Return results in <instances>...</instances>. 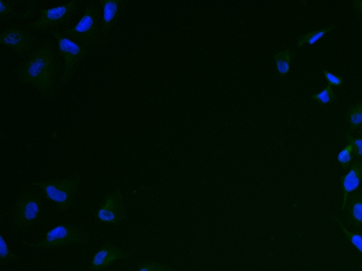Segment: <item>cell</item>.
Here are the masks:
<instances>
[{"label": "cell", "mask_w": 362, "mask_h": 271, "mask_svg": "<svg viewBox=\"0 0 362 271\" xmlns=\"http://www.w3.org/2000/svg\"><path fill=\"white\" fill-rule=\"evenodd\" d=\"M361 37H362V23L361 24Z\"/></svg>", "instance_id": "4316f807"}, {"label": "cell", "mask_w": 362, "mask_h": 271, "mask_svg": "<svg viewBox=\"0 0 362 271\" xmlns=\"http://www.w3.org/2000/svg\"><path fill=\"white\" fill-rule=\"evenodd\" d=\"M173 268L157 262L148 261L143 262L137 271H172Z\"/></svg>", "instance_id": "603a6c76"}, {"label": "cell", "mask_w": 362, "mask_h": 271, "mask_svg": "<svg viewBox=\"0 0 362 271\" xmlns=\"http://www.w3.org/2000/svg\"><path fill=\"white\" fill-rule=\"evenodd\" d=\"M90 242V236L82 227L60 225L46 233V238L37 243L23 241L26 246L41 249L51 250L67 246L71 244H87Z\"/></svg>", "instance_id": "ba28073f"}, {"label": "cell", "mask_w": 362, "mask_h": 271, "mask_svg": "<svg viewBox=\"0 0 362 271\" xmlns=\"http://www.w3.org/2000/svg\"><path fill=\"white\" fill-rule=\"evenodd\" d=\"M331 217L333 218L334 220L340 225L345 238H346L362 254V230L353 232L349 231L346 228H345L344 224L338 217L334 215H331Z\"/></svg>", "instance_id": "ac0fdd59"}, {"label": "cell", "mask_w": 362, "mask_h": 271, "mask_svg": "<svg viewBox=\"0 0 362 271\" xmlns=\"http://www.w3.org/2000/svg\"><path fill=\"white\" fill-rule=\"evenodd\" d=\"M62 59L55 41L43 39L39 47L29 57L20 61L15 69L19 85H31L46 100L59 98Z\"/></svg>", "instance_id": "6da1fadb"}, {"label": "cell", "mask_w": 362, "mask_h": 271, "mask_svg": "<svg viewBox=\"0 0 362 271\" xmlns=\"http://www.w3.org/2000/svg\"><path fill=\"white\" fill-rule=\"evenodd\" d=\"M346 141L352 148V155L359 159H362V138H355L349 132L346 135Z\"/></svg>", "instance_id": "7402d4cb"}, {"label": "cell", "mask_w": 362, "mask_h": 271, "mask_svg": "<svg viewBox=\"0 0 362 271\" xmlns=\"http://www.w3.org/2000/svg\"><path fill=\"white\" fill-rule=\"evenodd\" d=\"M43 39L33 31L28 24L19 22L8 23L6 30L0 33V43L12 50L21 60L33 53Z\"/></svg>", "instance_id": "277c9868"}, {"label": "cell", "mask_w": 362, "mask_h": 271, "mask_svg": "<svg viewBox=\"0 0 362 271\" xmlns=\"http://www.w3.org/2000/svg\"><path fill=\"white\" fill-rule=\"evenodd\" d=\"M98 3L103 11L102 36L106 46L115 28L123 19L128 2L124 0H100Z\"/></svg>", "instance_id": "9c48e42d"}, {"label": "cell", "mask_w": 362, "mask_h": 271, "mask_svg": "<svg viewBox=\"0 0 362 271\" xmlns=\"http://www.w3.org/2000/svg\"><path fill=\"white\" fill-rule=\"evenodd\" d=\"M338 28V24H333L327 26V27L318 30L309 32L306 34L300 35L298 38L297 47L300 48L305 45L306 43L309 45H313L318 40L322 39L325 34L332 32Z\"/></svg>", "instance_id": "e0dca14e"}, {"label": "cell", "mask_w": 362, "mask_h": 271, "mask_svg": "<svg viewBox=\"0 0 362 271\" xmlns=\"http://www.w3.org/2000/svg\"><path fill=\"white\" fill-rule=\"evenodd\" d=\"M353 10H354L356 16L362 19V1L361 0H354L352 2Z\"/></svg>", "instance_id": "d4e9b609"}, {"label": "cell", "mask_w": 362, "mask_h": 271, "mask_svg": "<svg viewBox=\"0 0 362 271\" xmlns=\"http://www.w3.org/2000/svg\"><path fill=\"white\" fill-rule=\"evenodd\" d=\"M103 11L98 2L87 1L81 19L74 28L63 31L64 36L94 49L105 46L102 36Z\"/></svg>", "instance_id": "7a4b0ae2"}, {"label": "cell", "mask_w": 362, "mask_h": 271, "mask_svg": "<svg viewBox=\"0 0 362 271\" xmlns=\"http://www.w3.org/2000/svg\"><path fill=\"white\" fill-rule=\"evenodd\" d=\"M311 99L316 100L320 107H324L326 105L337 101L338 97L334 93L332 87L327 85L320 93L312 95Z\"/></svg>", "instance_id": "ffe728a7"}, {"label": "cell", "mask_w": 362, "mask_h": 271, "mask_svg": "<svg viewBox=\"0 0 362 271\" xmlns=\"http://www.w3.org/2000/svg\"><path fill=\"white\" fill-rule=\"evenodd\" d=\"M21 260V257L13 254L8 249L3 235H0V263L2 265L8 263H18Z\"/></svg>", "instance_id": "d6986e66"}, {"label": "cell", "mask_w": 362, "mask_h": 271, "mask_svg": "<svg viewBox=\"0 0 362 271\" xmlns=\"http://www.w3.org/2000/svg\"><path fill=\"white\" fill-rule=\"evenodd\" d=\"M296 56L295 51L286 49L279 51L273 55V58L277 62V69L281 76H286L290 71V65L293 59Z\"/></svg>", "instance_id": "2e32d148"}, {"label": "cell", "mask_w": 362, "mask_h": 271, "mask_svg": "<svg viewBox=\"0 0 362 271\" xmlns=\"http://www.w3.org/2000/svg\"><path fill=\"white\" fill-rule=\"evenodd\" d=\"M341 182L343 195L341 209L343 211L350 195L357 191L362 182V159H357L352 162L349 172L341 178Z\"/></svg>", "instance_id": "4fadbf2b"}, {"label": "cell", "mask_w": 362, "mask_h": 271, "mask_svg": "<svg viewBox=\"0 0 362 271\" xmlns=\"http://www.w3.org/2000/svg\"><path fill=\"white\" fill-rule=\"evenodd\" d=\"M353 159H354V156L352 155V148L350 145L345 147L338 156V160L343 171L349 169Z\"/></svg>", "instance_id": "44dd1931"}, {"label": "cell", "mask_w": 362, "mask_h": 271, "mask_svg": "<svg viewBox=\"0 0 362 271\" xmlns=\"http://www.w3.org/2000/svg\"><path fill=\"white\" fill-rule=\"evenodd\" d=\"M96 216L100 222L118 225L126 218L122 191L116 189L107 192L98 209Z\"/></svg>", "instance_id": "30bf717a"}, {"label": "cell", "mask_w": 362, "mask_h": 271, "mask_svg": "<svg viewBox=\"0 0 362 271\" xmlns=\"http://www.w3.org/2000/svg\"><path fill=\"white\" fill-rule=\"evenodd\" d=\"M358 135H362V128L358 130Z\"/></svg>", "instance_id": "484cf974"}, {"label": "cell", "mask_w": 362, "mask_h": 271, "mask_svg": "<svg viewBox=\"0 0 362 271\" xmlns=\"http://www.w3.org/2000/svg\"><path fill=\"white\" fill-rule=\"evenodd\" d=\"M347 223L349 226L362 229V190L352 192L347 199L346 209Z\"/></svg>", "instance_id": "5bb4252c"}, {"label": "cell", "mask_w": 362, "mask_h": 271, "mask_svg": "<svg viewBox=\"0 0 362 271\" xmlns=\"http://www.w3.org/2000/svg\"><path fill=\"white\" fill-rule=\"evenodd\" d=\"M81 183L78 174L64 180H49L32 182L31 186L40 187L46 198L56 203L58 211L64 213L74 203V196Z\"/></svg>", "instance_id": "5b68a950"}, {"label": "cell", "mask_w": 362, "mask_h": 271, "mask_svg": "<svg viewBox=\"0 0 362 271\" xmlns=\"http://www.w3.org/2000/svg\"><path fill=\"white\" fill-rule=\"evenodd\" d=\"M134 250H123L110 242L103 244L91 260V270H100L109 267L114 261L134 255Z\"/></svg>", "instance_id": "8fae6325"}, {"label": "cell", "mask_w": 362, "mask_h": 271, "mask_svg": "<svg viewBox=\"0 0 362 271\" xmlns=\"http://www.w3.org/2000/svg\"><path fill=\"white\" fill-rule=\"evenodd\" d=\"M51 35L57 40L60 56L65 60V69L60 84L67 86L78 73L83 61L89 56L91 49L64 36L62 32Z\"/></svg>", "instance_id": "8992f818"}, {"label": "cell", "mask_w": 362, "mask_h": 271, "mask_svg": "<svg viewBox=\"0 0 362 271\" xmlns=\"http://www.w3.org/2000/svg\"><path fill=\"white\" fill-rule=\"evenodd\" d=\"M323 73L325 80L329 83V85L331 87H341L343 85V78L342 76H335L325 69H323Z\"/></svg>", "instance_id": "cb8c5ba5"}, {"label": "cell", "mask_w": 362, "mask_h": 271, "mask_svg": "<svg viewBox=\"0 0 362 271\" xmlns=\"http://www.w3.org/2000/svg\"><path fill=\"white\" fill-rule=\"evenodd\" d=\"M18 3L15 1H3L0 0V23L19 22L31 19L40 10L38 2L30 1L28 8L24 13H19L15 10V6Z\"/></svg>", "instance_id": "7c38bea8"}, {"label": "cell", "mask_w": 362, "mask_h": 271, "mask_svg": "<svg viewBox=\"0 0 362 271\" xmlns=\"http://www.w3.org/2000/svg\"><path fill=\"white\" fill-rule=\"evenodd\" d=\"M350 125V133L362 128V101L352 104L344 116Z\"/></svg>", "instance_id": "9a60e30c"}, {"label": "cell", "mask_w": 362, "mask_h": 271, "mask_svg": "<svg viewBox=\"0 0 362 271\" xmlns=\"http://www.w3.org/2000/svg\"><path fill=\"white\" fill-rule=\"evenodd\" d=\"M42 198L33 191H27L17 200L12 213L15 231L20 233L37 225L41 218Z\"/></svg>", "instance_id": "52a82bcc"}, {"label": "cell", "mask_w": 362, "mask_h": 271, "mask_svg": "<svg viewBox=\"0 0 362 271\" xmlns=\"http://www.w3.org/2000/svg\"><path fill=\"white\" fill-rule=\"evenodd\" d=\"M82 2L72 1L57 7L40 8L39 19L28 24L34 32L42 36L55 32H63L67 30L75 15L80 10Z\"/></svg>", "instance_id": "3957f363"}]
</instances>
